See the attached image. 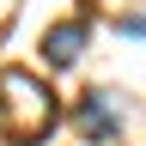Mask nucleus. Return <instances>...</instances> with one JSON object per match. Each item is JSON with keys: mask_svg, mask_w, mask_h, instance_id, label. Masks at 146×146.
<instances>
[{"mask_svg": "<svg viewBox=\"0 0 146 146\" xmlns=\"http://www.w3.org/2000/svg\"><path fill=\"white\" fill-rule=\"evenodd\" d=\"M0 104H6V116L18 122V134H25V140H43L49 122H55L49 85L36 79V73H25V67H6V73H0Z\"/></svg>", "mask_w": 146, "mask_h": 146, "instance_id": "1", "label": "nucleus"}, {"mask_svg": "<svg viewBox=\"0 0 146 146\" xmlns=\"http://www.w3.org/2000/svg\"><path fill=\"white\" fill-rule=\"evenodd\" d=\"M73 122H79V134L85 140H116L122 134V98H116V91H85V98H79V110H73Z\"/></svg>", "mask_w": 146, "mask_h": 146, "instance_id": "2", "label": "nucleus"}, {"mask_svg": "<svg viewBox=\"0 0 146 146\" xmlns=\"http://www.w3.org/2000/svg\"><path fill=\"white\" fill-rule=\"evenodd\" d=\"M79 49H85V18H67V25H55V31L43 36V61H49V67H73Z\"/></svg>", "mask_w": 146, "mask_h": 146, "instance_id": "3", "label": "nucleus"}, {"mask_svg": "<svg viewBox=\"0 0 146 146\" xmlns=\"http://www.w3.org/2000/svg\"><path fill=\"white\" fill-rule=\"evenodd\" d=\"M122 36H146V6H140V12H128V18H122Z\"/></svg>", "mask_w": 146, "mask_h": 146, "instance_id": "4", "label": "nucleus"}]
</instances>
